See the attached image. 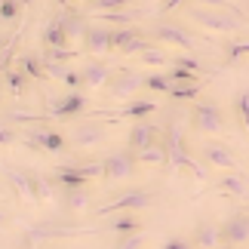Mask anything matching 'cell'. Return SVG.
Returning <instances> with one entry per match:
<instances>
[{
    "mask_svg": "<svg viewBox=\"0 0 249 249\" xmlns=\"http://www.w3.org/2000/svg\"><path fill=\"white\" fill-rule=\"evenodd\" d=\"M185 16L191 18V22H197L200 28H206V31H218V34H231V31H240V28H246V22L240 16L228 13V9H213V6H188Z\"/></svg>",
    "mask_w": 249,
    "mask_h": 249,
    "instance_id": "cell-1",
    "label": "cell"
},
{
    "mask_svg": "<svg viewBox=\"0 0 249 249\" xmlns=\"http://www.w3.org/2000/svg\"><path fill=\"white\" fill-rule=\"evenodd\" d=\"M163 142H166V148H169V169H178V166H188L194 176L203 181L206 178V172L200 163H194V160L188 157V151H185V142H181V126L178 123H169L166 132H163Z\"/></svg>",
    "mask_w": 249,
    "mask_h": 249,
    "instance_id": "cell-2",
    "label": "cell"
},
{
    "mask_svg": "<svg viewBox=\"0 0 249 249\" xmlns=\"http://www.w3.org/2000/svg\"><path fill=\"white\" fill-rule=\"evenodd\" d=\"M191 129L194 132H203V136H218L225 129V117H222V108L215 102H197L191 108Z\"/></svg>",
    "mask_w": 249,
    "mask_h": 249,
    "instance_id": "cell-3",
    "label": "cell"
},
{
    "mask_svg": "<svg viewBox=\"0 0 249 249\" xmlns=\"http://www.w3.org/2000/svg\"><path fill=\"white\" fill-rule=\"evenodd\" d=\"M139 89H145V74H139L132 68H123V71L114 74L111 83H108V99L111 102H129V99L139 95Z\"/></svg>",
    "mask_w": 249,
    "mask_h": 249,
    "instance_id": "cell-4",
    "label": "cell"
},
{
    "mask_svg": "<svg viewBox=\"0 0 249 249\" xmlns=\"http://www.w3.org/2000/svg\"><path fill=\"white\" fill-rule=\"evenodd\" d=\"M154 43L160 46H181V50H194L197 46V37L194 34H188L185 28H178V25H169V22H157V25H151L148 31H145Z\"/></svg>",
    "mask_w": 249,
    "mask_h": 249,
    "instance_id": "cell-5",
    "label": "cell"
},
{
    "mask_svg": "<svg viewBox=\"0 0 249 249\" xmlns=\"http://www.w3.org/2000/svg\"><path fill=\"white\" fill-rule=\"evenodd\" d=\"M105 178L108 181H126L132 172H136L139 160H136V151H117V154L105 157Z\"/></svg>",
    "mask_w": 249,
    "mask_h": 249,
    "instance_id": "cell-6",
    "label": "cell"
},
{
    "mask_svg": "<svg viewBox=\"0 0 249 249\" xmlns=\"http://www.w3.org/2000/svg\"><path fill=\"white\" fill-rule=\"evenodd\" d=\"M151 203H154V197H151L148 191L136 188V191H126V194H120L114 203H105V206L99 209V215H111V213H136V209H145V206H151Z\"/></svg>",
    "mask_w": 249,
    "mask_h": 249,
    "instance_id": "cell-7",
    "label": "cell"
},
{
    "mask_svg": "<svg viewBox=\"0 0 249 249\" xmlns=\"http://www.w3.org/2000/svg\"><path fill=\"white\" fill-rule=\"evenodd\" d=\"M108 139V129L105 123H95V120H83V123H74L71 126V145L74 148H95Z\"/></svg>",
    "mask_w": 249,
    "mask_h": 249,
    "instance_id": "cell-8",
    "label": "cell"
},
{
    "mask_svg": "<svg viewBox=\"0 0 249 249\" xmlns=\"http://www.w3.org/2000/svg\"><path fill=\"white\" fill-rule=\"evenodd\" d=\"M22 145L28 151H50V154H62V151H65V136H59L55 129H31L25 136Z\"/></svg>",
    "mask_w": 249,
    "mask_h": 249,
    "instance_id": "cell-9",
    "label": "cell"
},
{
    "mask_svg": "<svg viewBox=\"0 0 249 249\" xmlns=\"http://www.w3.org/2000/svg\"><path fill=\"white\" fill-rule=\"evenodd\" d=\"M249 243V215L234 213L222 222V246H243Z\"/></svg>",
    "mask_w": 249,
    "mask_h": 249,
    "instance_id": "cell-10",
    "label": "cell"
},
{
    "mask_svg": "<svg viewBox=\"0 0 249 249\" xmlns=\"http://www.w3.org/2000/svg\"><path fill=\"white\" fill-rule=\"evenodd\" d=\"M160 139H163V132H160L157 123L136 120V123H132V129H129L126 145H129V151H145L148 145H154V142H160Z\"/></svg>",
    "mask_w": 249,
    "mask_h": 249,
    "instance_id": "cell-11",
    "label": "cell"
},
{
    "mask_svg": "<svg viewBox=\"0 0 249 249\" xmlns=\"http://www.w3.org/2000/svg\"><path fill=\"white\" fill-rule=\"evenodd\" d=\"M203 160L209 166H215V169H237V157H234V151L222 145V142H206L203 148Z\"/></svg>",
    "mask_w": 249,
    "mask_h": 249,
    "instance_id": "cell-12",
    "label": "cell"
},
{
    "mask_svg": "<svg viewBox=\"0 0 249 249\" xmlns=\"http://www.w3.org/2000/svg\"><path fill=\"white\" fill-rule=\"evenodd\" d=\"M80 74H83V89H108V83L114 77V71L105 62H86Z\"/></svg>",
    "mask_w": 249,
    "mask_h": 249,
    "instance_id": "cell-13",
    "label": "cell"
},
{
    "mask_svg": "<svg viewBox=\"0 0 249 249\" xmlns=\"http://www.w3.org/2000/svg\"><path fill=\"white\" fill-rule=\"evenodd\" d=\"M157 111V102H151V99H142V95H136V99H129V102H123L117 111L111 114V120H117V117H132V120H145L151 117V114Z\"/></svg>",
    "mask_w": 249,
    "mask_h": 249,
    "instance_id": "cell-14",
    "label": "cell"
},
{
    "mask_svg": "<svg viewBox=\"0 0 249 249\" xmlns=\"http://www.w3.org/2000/svg\"><path fill=\"white\" fill-rule=\"evenodd\" d=\"M83 50L92 53V55L111 53V28H105V25H89V28H86V37H83Z\"/></svg>",
    "mask_w": 249,
    "mask_h": 249,
    "instance_id": "cell-15",
    "label": "cell"
},
{
    "mask_svg": "<svg viewBox=\"0 0 249 249\" xmlns=\"http://www.w3.org/2000/svg\"><path fill=\"white\" fill-rule=\"evenodd\" d=\"M215 191H222V194H228V197H246L249 200V176L231 169V172H225V176L215 181Z\"/></svg>",
    "mask_w": 249,
    "mask_h": 249,
    "instance_id": "cell-16",
    "label": "cell"
},
{
    "mask_svg": "<svg viewBox=\"0 0 249 249\" xmlns=\"http://www.w3.org/2000/svg\"><path fill=\"white\" fill-rule=\"evenodd\" d=\"M194 243L197 249H215V246H222V225H215V222H200L194 228Z\"/></svg>",
    "mask_w": 249,
    "mask_h": 249,
    "instance_id": "cell-17",
    "label": "cell"
},
{
    "mask_svg": "<svg viewBox=\"0 0 249 249\" xmlns=\"http://www.w3.org/2000/svg\"><path fill=\"white\" fill-rule=\"evenodd\" d=\"M136 160H139V166H169L166 142L160 139V142H154V145H148L145 151H136Z\"/></svg>",
    "mask_w": 249,
    "mask_h": 249,
    "instance_id": "cell-18",
    "label": "cell"
},
{
    "mask_svg": "<svg viewBox=\"0 0 249 249\" xmlns=\"http://www.w3.org/2000/svg\"><path fill=\"white\" fill-rule=\"evenodd\" d=\"M83 228H28L25 231V243H43V240H53V237H71V234H80Z\"/></svg>",
    "mask_w": 249,
    "mask_h": 249,
    "instance_id": "cell-19",
    "label": "cell"
},
{
    "mask_svg": "<svg viewBox=\"0 0 249 249\" xmlns=\"http://www.w3.org/2000/svg\"><path fill=\"white\" fill-rule=\"evenodd\" d=\"M62 203L71 213H80V209L89 206V188L86 185H74V188H62Z\"/></svg>",
    "mask_w": 249,
    "mask_h": 249,
    "instance_id": "cell-20",
    "label": "cell"
},
{
    "mask_svg": "<svg viewBox=\"0 0 249 249\" xmlns=\"http://www.w3.org/2000/svg\"><path fill=\"white\" fill-rule=\"evenodd\" d=\"M68 34H65V25H62V16L53 18L43 31V50H59V46H68Z\"/></svg>",
    "mask_w": 249,
    "mask_h": 249,
    "instance_id": "cell-21",
    "label": "cell"
},
{
    "mask_svg": "<svg viewBox=\"0 0 249 249\" xmlns=\"http://www.w3.org/2000/svg\"><path fill=\"white\" fill-rule=\"evenodd\" d=\"M139 65H145V68H163V65H172V55L166 50H160L157 43H151L145 53H139Z\"/></svg>",
    "mask_w": 249,
    "mask_h": 249,
    "instance_id": "cell-22",
    "label": "cell"
},
{
    "mask_svg": "<svg viewBox=\"0 0 249 249\" xmlns=\"http://www.w3.org/2000/svg\"><path fill=\"white\" fill-rule=\"evenodd\" d=\"M6 181L13 185V191H16V197H18V200H34V191H31V176H28V172L9 169V172H6Z\"/></svg>",
    "mask_w": 249,
    "mask_h": 249,
    "instance_id": "cell-23",
    "label": "cell"
},
{
    "mask_svg": "<svg viewBox=\"0 0 249 249\" xmlns=\"http://www.w3.org/2000/svg\"><path fill=\"white\" fill-rule=\"evenodd\" d=\"M62 25H65V34H68V40H80L83 43V37H86V18L77 16V13H62Z\"/></svg>",
    "mask_w": 249,
    "mask_h": 249,
    "instance_id": "cell-24",
    "label": "cell"
},
{
    "mask_svg": "<svg viewBox=\"0 0 249 249\" xmlns=\"http://www.w3.org/2000/svg\"><path fill=\"white\" fill-rule=\"evenodd\" d=\"M99 22H105V25H126V22H139L142 16V9H117V13H92Z\"/></svg>",
    "mask_w": 249,
    "mask_h": 249,
    "instance_id": "cell-25",
    "label": "cell"
},
{
    "mask_svg": "<svg viewBox=\"0 0 249 249\" xmlns=\"http://www.w3.org/2000/svg\"><path fill=\"white\" fill-rule=\"evenodd\" d=\"M203 86H206L203 80H194V83H178V86H172V89H169V95H172L176 102H191L194 95L203 92Z\"/></svg>",
    "mask_w": 249,
    "mask_h": 249,
    "instance_id": "cell-26",
    "label": "cell"
},
{
    "mask_svg": "<svg viewBox=\"0 0 249 249\" xmlns=\"http://www.w3.org/2000/svg\"><path fill=\"white\" fill-rule=\"evenodd\" d=\"M142 31H139V28H114V31H111V53H120L123 50V46H126L129 40H136V37H139Z\"/></svg>",
    "mask_w": 249,
    "mask_h": 249,
    "instance_id": "cell-27",
    "label": "cell"
},
{
    "mask_svg": "<svg viewBox=\"0 0 249 249\" xmlns=\"http://www.w3.org/2000/svg\"><path fill=\"white\" fill-rule=\"evenodd\" d=\"M25 77H28V74H25L22 68H6V71H3V86H6L13 95H22V92H25Z\"/></svg>",
    "mask_w": 249,
    "mask_h": 249,
    "instance_id": "cell-28",
    "label": "cell"
},
{
    "mask_svg": "<svg viewBox=\"0 0 249 249\" xmlns=\"http://www.w3.org/2000/svg\"><path fill=\"white\" fill-rule=\"evenodd\" d=\"M172 77H169V71H157V74H145V89L151 92H169L172 89Z\"/></svg>",
    "mask_w": 249,
    "mask_h": 249,
    "instance_id": "cell-29",
    "label": "cell"
},
{
    "mask_svg": "<svg viewBox=\"0 0 249 249\" xmlns=\"http://www.w3.org/2000/svg\"><path fill=\"white\" fill-rule=\"evenodd\" d=\"M222 55H225V65H237L240 59H246V55H249V40H240V43L231 40L222 50Z\"/></svg>",
    "mask_w": 249,
    "mask_h": 249,
    "instance_id": "cell-30",
    "label": "cell"
},
{
    "mask_svg": "<svg viewBox=\"0 0 249 249\" xmlns=\"http://www.w3.org/2000/svg\"><path fill=\"white\" fill-rule=\"evenodd\" d=\"M31 191H34V203L53 200V185H50V178H43V176H31Z\"/></svg>",
    "mask_w": 249,
    "mask_h": 249,
    "instance_id": "cell-31",
    "label": "cell"
},
{
    "mask_svg": "<svg viewBox=\"0 0 249 249\" xmlns=\"http://www.w3.org/2000/svg\"><path fill=\"white\" fill-rule=\"evenodd\" d=\"M132 0H89L86 9L89 13H117V9H126Z\"/></svg>",
    "mask_w": 249,
    "mask_h": 249,
    "instance_id": "cell-32",
    "label": "cell"
},
{
    "mask_svg": "<svg viewBox=\"0 0 249 249\" xmlns=\"http://www.w3.org/2000/svg\"><path fill=\"white\" fill-rule=\"evenodd\" d=\"M18 68H22V71H25L31 80H43V77H46L43 62H37L34 55H22V59H18Z\"/></svg>",
    "mask_w": 249,
    "mask_h": 249,
    "instance_id": "cell-33",
    "label": "cell"
},
{
    "mask_svg": "<svg viewBox=\"0 0 249 249\" xmlns=\"http://www.w3.org/2000/svg\"><path fill=\"white\" fill-rule=\"evenodd\" d=\"M108 231L111 234H132V231H142V222L136 215H123V218H117V222L108 225Z\"/></svg>",
    "mask_w": 249,
    "mask_h": 249,
    "instance_id": "cell-34",
    "label": "cell"
},
{
    "mask_svg": "<svg viewBox=\"0 0 249 249\" xmlns=\"http://www.w3.org/2000/svg\"><path fill=\"white\" fill-rule=\"evenodd\" d=\"M194 3H200V6H213V9H228V13H234V16H240L243 22L249 25V16L243 13L240 6L234 3V0H194Z\"/></svg>",
    "mask_w": 249,
    "mask_h": 249,
    "instance_id": "cell-35",
    "label": "cell"
},
{
    "mask_svg": "<svg viewBox=\"0 0 249 249\" xmlns=\"http://www.w3.org/2000/svg\"><path fill=\"white\" fill-rule=\"evenodd\" d=\"M234 114H237V120L243 123V129L249 132V92H240L234 99Z\"/></svg>",
    "mask_w": 249,
    "mask_h": 249,
    "instance_id": "cell-36",
    "label": "cell"
},
{
    "mask_svg": "<svg viewBox=\"0 0 249 249\" xmlns=\"http://www.w3.org/2000/svg\"><path fill=\"white\" fill-rule=\"evenodd\" d=\"M18 9H22V0H0V16H3V25H13L18 18Z\"/></svg>",
    "mask_w": 249,
    "mask_h": 249,
    "instance_id": "cell-37",
    "label": "cell"
},
{
    "mask_svg": "<svg viewBox=\"0 0 249 249\" xmlns=\"http://www.w3.org/2000/svg\"><path fill=\"white\" fill-rule=\"evenodd\" d=\"M77 50H68V46H59V50H43V59H53V62H71Z\"/></svg>",
    "mask_w": 249,
    "mask_h": 249,
    "instance_id": "cell-38",
    "label": "cell"
},
{
    "mask_svg": "<svg viewBox=\"0 0 249 249\" xmlns=\"http://www.w3.org/2000/svg\"><path fill=\"white\" fill-rule=\"evenodd\" d=\"M169 77H172V83H194L197 80V74L194 71H188V68H178V65H172V68H169Z\"/></svg>",
    "mask_w": 249,
    "mask_h": 249,
    "instance_id": "cell-39",
    "label": "cell"
},
{
    "mask_svg": "<svg viewBox=\"0 0 249 249\" xmlns=\"http://www.w3.org/2000/svg\"><path fill=\"white\" fill-rule=\"evenodd\" d=\"M117 249H142V231H132V234H120Z\"/></svg>",
    "mask_w": 249,
    "mask_h": 249,
    "instance_id": "cell-40",
    "label": "cell"
},
{
    "mask_svg": "<svg viewBox=\"0 0 249 249\" xmlns=\"http://www.w3.org/2000/svg\"><path fill=\"white\" fill-rule=\"evenodd\" d=\"M172 65H178V68H188V71H200L203 65L197 59H191V55H172Z\"/></svg>",
    "mask_w": 249,
    "mask_h": 249,
    "instance_id": "cell-41",
    "label": "cell"
},
{
    "mask_svg": "<svg viewBox=\"0 0 249 249\" xmlns=\"http://www.w3.org/2000/svg\"><path fill=\"white\" fill-rule=\"evenodd\" d=\"M163 249H197V246L188 243V240H181V237H169V240L163 243Z\"/></svg>",
    "mask_w": 249,
    "mask_h": 249,
    "instance_id": "cell-42",
    "label": "cell"
},
{
    "mask_svg": "<svg viewBox=\"0 0 249 249\" xmlns=\"http://www.w3.org/2000/svg\"><path fill=\"white\" fill-rule=\"evenodd\" d=\"M178 6H185V0H160L157 13H160V16H166V13H172V9H178Z\"/></svg>",
    "mask_w": 249,
    "mask_h": 249,
    "instance_id": "cell-43",
    "label": "cell"
},
{
    "mask_svg": "<svg viewBox=\"0 0 249 249\" xmlns=\"http://www.w3.org/2000/svg\"><path fill=\"white\" fill-rule=\"evenodd\" d=\"M0 142H3V145H13V142H16V132H9V126H3V132H0Z\"/></svg>",
    "mask_w": 249,
    "mask_h": 249,
    "instance_id": "cell-44",
    "label": "cell"
},
{
    "mask_svg": "<svg viewBox=\"0 0 249 249\" xmlns=\"http://www.w3.org/2000/svg\"><path fill=\"white\" fill-rule=\"evenodd\" d=\"M83 3H89V0H83Z\"/></svg>",
    "mask_w": 249,
    "mask_h": 249,
    "instance_id": "cell-45",
    "label": "cell"
}]
</instances>
